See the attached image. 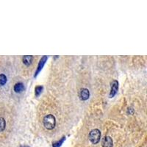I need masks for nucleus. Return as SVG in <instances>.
Returning a JSON list of instances; mask_svg holds the SVG:
<instances>
[{
  "label": "nucleus",
  "instance_id": "1",
  "mask_svg": "<svg viewBox=\"0 0 147 147\" xmlns=\"http://www.w3.org/2000/svg\"><path fill=\"white\" fill-rule=\"evenodd\" d=\"M43 122H44V127L49 130L53 129L56 125V119H55V116L52 114H49V115H46L44 118Z\"/></svg>",
  "mask_w": 147,
  "mask_h": 147
},
{
  "label": "nucleus",
  "instance_id": "2",
  "mask_svg": "<svg viewBox=\"0 0 147 147\" xmlns=\"http://www.w3.org/2000/svg\"><path fill=\"white\" fill-rule=\"evenodd\" d=\"M89 140L93 144H96L99 142L101 138V132L98 129H94L89 133Z\"/></svg>",
  "mask_w": 147,
  "mask_h": 147
},
{
  "label": "nucleus",
  "instance_id": "3",
  "mask_svg": "<svg viewBox=\"0 0 147 147\" xmlns=\"http://www.w3.org/2000/svg\"><path fill=\"white\" fill-rule=\"evenodd\" d=\"M119 90V82L117 80H113L111 82V89L110 92V98H113L117 93Z\"/></svg>",
  "mask_w": 147,
  "mask_h": 147
},
{
  "label": "nucleus",
  "instance_id": "4",
  "mask_svg": "<svg viewBox=\"0 0 147 147\" xmlns=\"http://www.w3.org/2000/svg\"><path fill=\"white\" fill-rule=\"evenodd\" d=\"M47 59H48L47 56H44V57H43L41 59H40V61H39L38 65V69H37V71H35V76H34V77H37V75L38 74L39 72H40V71L42 70V69H43V67H44V65H45L46 62H47Z\"/></svg>",
  "mask_w": 147,
  "mask_h": 147
},
{
  "label": "nucleus",
  "instance_id": "5",
  "mask_svg": "<svg viewBox=\"0 0 147 147\" xmlns=\"http://www.w3.org/2000/svg\"><path fill=\"white\" fill-rule=\"evenodd\" d=\"M102 147H113V139L110 136H105L102 139Z\"/></svg>",
  "mask_w": 147,
  "mask_h": 147
},
{
  "label": "nucleus",
  "instance_id": "6",
  "mask_svg": "<svg viewBox=\"0 0 147 147\" xmlns=\"http://www.w3.org/2000/svg\"><path fill=\"white\" fill-rule=\"evenodd\" d=\"M80 99L82 101H86L89 99L90 97V91L87 88L81 89L80 93Z\"/></svg>",
  "mask_w": 147,
  "mask_h": 147
},
{
  "label": "nucleus",
  "instance_id": "7",
  "mask_svg": "<svg viewBox=\"0 0 147 147\" xmlns=\"http://www.w3.org/2000/svg\"><path fill=\"white\" fill-rule=\"evenodd\" d=\"M13 89L16 93H18L19 94V93H22L24 90V85L22 82H18V83H16L14 85Z\"/></svg>",
  "mask_w": 147,
  "mask_h": 147
},
{
  "label": "nucleus",
  "instance_id": "8",
  "mask_svg": "<svg viewBox=\"0 0 147 147\" xmlns=\"http://www.w3.org/2000/svg\"><path fill=\"white\" fill-rule=\"evenodd\" d=\"M32 60H33V57L32 56H28V55H27V56H24L23 57V63L26 65L28 66V65H31V63L32 62Z\"/></svg>",
  "mask_w": 147,
  "mask_h": 147
},
{
  "label": "nucleus",
  "instance_id": "9",
  "mask_svg": "<svg viewBox=\"0 0 147 147\" xmlns=\"http://www.w3.org/2000/svg\"><path fill=\"white\" fill-rule=\"evenodd\" d=\"M6 127V122L4 118L0 117V132H3Z\"/></svg>",
  "mask_w": 147,
  "mask_h": 147
},
{
  "label": "nucleus",
  "instance_id": "10",
  "mask_svg": "<svg viewBox=\"0 0 147 147\" xmlns=\"http://www.w3.org/2000/svg\"><path fill=\"white\" fill-rule=\"evenodd\" d=\"M7 77L3 74H0V85H2V86L5 85L7 82Z\"/></svg>",
  "mask_w": 147,
  "mask_h": 147
},
{
  "label": "nucleus",
  "instance_id": "11",
  "mask_svg": "<svg viewBox=\"0 0 147 147\" xmlns=\"http://www.w3.org/2000/svg\"><path fill=\"white\" fill-rule=\"evenodd\" d=\"M43 89H44V88H43V86H41V85L37 86V87L35 88V96H36L37 97L40 96V94L42 93V90H43Z\"/></svg>",
  "mask_w": 147,
  "mask_h": 147
},
{
  "label": "nucleus",
  "instance_id": "12",
  "mask_svg": "<svg viewBox=\"0 0 147 147\" xmlns=\"http://www.w3.org/2000/svg\"><path fill=\"white\" fill-rule=\"evenodd\" d=\"M65 137H63L62 139H60L59 141L54 143V144H52V146L53 147H60V146L62 145V144L63 143V141L65 140Z\"/></svg>",
  "mask_w": 147,
  "mask_h": 147
},
{
  "label": "nucleus",
  "instance_id": "13",
  "mask_svg": "<svg viewBox=\"0 0 147 147\" xmlns=\"http://www.w3.org/2000/svg\"><path fill=\"white\" fill-rule=\"evenodd\" d=\"M22 147H29V146H22Z\"/></svg>",
  "mask_w": 147,
  "mask_h": 147
}]
</instances>
